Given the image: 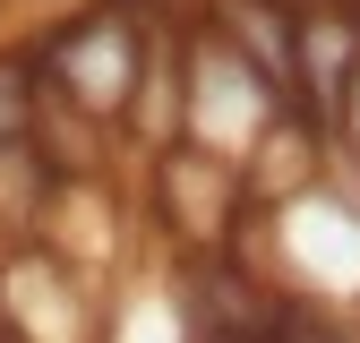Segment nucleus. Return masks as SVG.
I'll list each match as a JSON object with an SVG mask.
<instances>
[{"label": "nucleus", "instance_id": "7ed1b4c3", "mask_svg": "<svg viewBox=\"0 0 360 343\" xmlns=\"http://www.w3.org/2000/svg\"><path fill=\"white\" fill-rule=\"evenodd\" d=\"M335 155L360 163V60H352V86H343V112H335Z\"/></svg>", "mask_w": 360, "mask_h": 343}, {"label": "nucleus", "instance_id": "f03ea898", "mask_svg": "<svg viewBox=\"0 0 360 343\" xmlns=\"http://www.w3.org/2000/svg\"><path fill=\"white\" fill-rule=\"evenodd\" d=\"M34 103H43V77L26 52H0V138H34Z\"/></svg>", "mask_w": 360, "mask_h": 343}, {"label": "nucleus", "instance_id": "f257e3e1", "mask_svg": "<svg viewBox=\"0 0 360 343\" xmlns=\"http://www.w3.org/2000/svg\"><path fill=\"white\" fill-rule=\"evenodd\" d=\"M34 77L43 95L120 129L129 95H138V69H146V0H69V9L34 34Z\"/></svg>", "mask_w": 360, "mask_h": 343}]
</instances>
